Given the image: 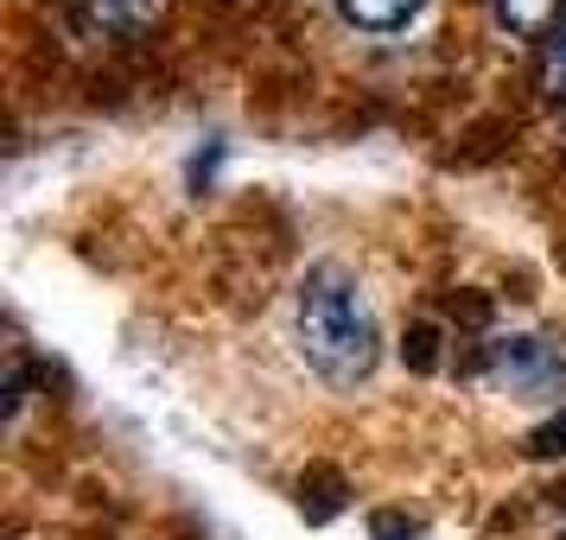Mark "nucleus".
<instances>
[{
	"label": "nucleus",
	"instance_id": "1",
	"mask_svg": "<svg viewBox=\"0 0 566 540\" xmlns=\"http://www.w3.org/2000/svg\"><path fill=\"white\" fill-rule=\"evenodd\" d=\"M293 337H300V357L325 375L332 388H357L369 369H376V311H369V293L357 286L350 267H312L300 280V299H293Z\"/></svg>",
	"mask_w": 566,
	"mask_h": 540
},
{
	"label": "nucleus",
	"instance_id": "2",
	"mask_svg": "<svg viewBox=\"0 0 566 540\" xmlns=\"http://www.w3.org/2000/svg\"><path fill=\"white\" fill-rule=\"evenodd\" d=\"M490 357H496V369L510 375L515 394H547V388L560 382V350L554 343H541V337H496L490 343Z\"/></svg>",
	"mask_w": 566,
	"mask_h": 540
},
{
	"label": "nucleus",
	"instance_id": "3",
	"mask_svg": "<svg viewBox=\"0 0 566 540\" xmlns=\"http://www.w3.org/2000/svg\"><path fill=\"white\" fill-rule=\"evenodd\" d=\"M71 20H90V39H134L159 20L154 0H71Z\"/></svg>",
	"mask_w": 566,
	"mask_h": 540
},
{
	"label": "nucleus",
	"instance_id": "4",
	"mask_svg": "<svg viewBox=\"0 0 566 540\" xmlns=\"http://www.w3.org/2000/svg\"><path fill=\"white\" fill-rule=\"evenodd\" d=\"M337 7H344V20H357L363 32H401L427 0H337Z\"/></svg>",
	"mask_w": 566,
	"mask_h": 540
},
{
	"label": "nucleus",
	"instance_id": "5",
	"mask_svg": "<svg viewBox=\"0 0 566 540\" xmlns=\"http://www.w3.org/2000/svg\"><path fill=\"white\" fill-rule=\"evenodd\" d=\"M408 362H413V369H433V325H413V337H408Z\"/></svg>",
	"mask_w": 566,
	"mask_h": 540
},
{
	"label": "nucleus",
	"instance_id": "6",
	"mask_svg": "<svg viewBox=\"0 0 566 540\" xmlns=\"http://www.w3.org/2000/svg\"><path fill=\"white\" fill-rule=\"evenodd\" d=\"M528 445H535L541 458H554V452H566V420H547V426H541V433L528 438Z\"/></svg>",
	"mask_w": 566,
	"mask_h": 540
}]
</instances>
